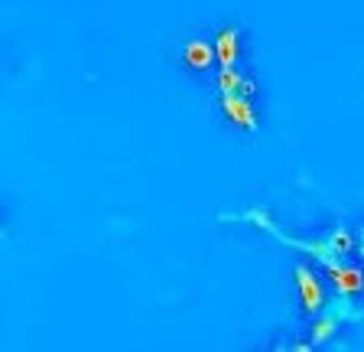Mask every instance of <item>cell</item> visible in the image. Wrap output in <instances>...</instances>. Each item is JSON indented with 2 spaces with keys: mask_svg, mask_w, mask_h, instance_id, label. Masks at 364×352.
I'll return each mask as SVG.
<instances>
[{
  "mask_svg": "<svg viewBox=\"0 0 364 352\" xmlns=\"http://www.w3.org/2000/svg\"><path fill=\"white\" fill-rule=\"evenodd\" d=\"M218 108L225 111L228 121L235 124L237 130H244V134H254V130L260 128L257 111H254L250 98H244V95H221V98H218Z\"/></svg>",
  "mask_w": 364,
  "mask_h": 352,
  "instance_id": "3957f363",
  "label": "cell"
},
{
  "mask_svg": "<svg viewBox=\"0 0 364 352\" xmlns=\"http://www.w3.org/2000/svg\"><path fill=\"white\" fill-rule=\"evenodd\" d=\"M215 53H218L221 69H235L241 62V30L237 26H221L215 33Z\"/></svg>",
  "mask_w": 364,
  "mask_h": 352,
  "instance_id": "8992f818",
  "label": "cell"
},
{
  "mask_svg": "<svg viewBox=\"0 0 364 352\" xmlns=\"http://www.w3.org/2000/svg\"><path fill=\"white\" fill-rule=\"evenodd\" d=\"M355 254H358V258H364V225L358 229V245H355Z\"/></svg>",
  "mask_w": 364,
  "mask_h": 352,
  "instance_id": "8fae6325",
  "label": "cell"
},
{
  "mask_svg": "<svg viewBox=\"0 0 364 352\" xmlns=\"http://www.w3.org/2000/svg\"><path fill=\"white\" fill-rule=\"evenodd\" d=\"M341 329V320L332 314V310H322V314L312 316V326H309V343H328V339L335 336Z\"/></svg>",
  "mask_w": 364,
  "mask_h": 352,
  "instance_id": "ba28073f",
  "label": "cell"
},
{
  "mask_svg": "<svg viewBox=\"0 0 364 352\" xmlns=\"http://www.w3.org/2000/svg\"><path fill=\"white\" fill-rule=\"evenodd\" d=\"M215 88H218V95H244V98L257 95L254 78L244 76L237 66H235V69H218V76H215Z\"/></svg>",
  "mask_w": 364,
  "mask_h": 352,
  "instance_id": "52a82bcc",
  "label": "cell"
},
{
  "mask_svg": "<svg viewBox=\"0 0 364 352\" xmlns=\"http://www.w3.org/2000/svg\"><path fill=\"white\" fill-rule=\"evenodd\" d=\"M221 222H250V225H257V229H264L270 238H277L280 245H287V248H293V252H303V254H309L312 261H318L322 268H335V264H341V254L335 252L332 245H328V238H318V242H306V238H296V235H287V232L280 229V225L270 219V212L267 209H260V206H254V209H244V212H221L218 215Z\"/></svg>",
  "mask_w": 364,
  "mask_h": 352,
  "instance_id": "6da1fadb",
  "label": "cell"
},
{
  "mask_svg": "<svg viewBox=\"0 0 364 352\" xmlns=\"http://www.w3.org/2000/svg\"><path fill=\"white\" fill-rule=\"evenodd\" d=\"M328 310H332L341 323H364V310L351 297H345V294H338L335 300H328Z\"/></svg>",
  "mask_w": 364,
  "mask_h": 352,
  "instance_id": "9c48e42d",
  "label": "cell"
},
{
  "mask_svg": "<svg viewBox=\"0 0 364 352\" xmlns=\"http://www.w3.org/2000/svg\"><path fill=\"white\" fill-rule=\"evenodd\" d=\"M326 238H328V245H332L335 252L341 254V258H348V254H355L358 235H351V232H348V225H332Z\"/></svg>",
  "mask_w": 364,
  "mask_h": 352,
  "instance_id": "30bf717a",
  "label": "cell"
},
{
  "mask_svg": "<svg viewBox=\"0 0 364 352\" xmlns=\"http://www.w3.org/2000/svg\"><path fill=\"white\" fill-rule=\"evenodd\" d=\"M293 277H296V287H299V304H303V314L306 316L322 314V310L328 306V291H326V284L318 281L316 271H312L309 264H296Z\"/></svg>",
  "mask_w": 364,
  "mask_h": 352,
  "instance_id": "7a4b0ae2",
  "label": "cell"
},
{
  "mask_svg": "<svg viewBox=\"0 0 364 352\" xmlns=\"http://www.w3.org/2000/svg\"><path fill=\"white\" fill-rule=\"evenodd\" d=\"M328 281H332L335 294H345V297H358V294H364V268L348 264V261H341V264L328 268Z\"/></svg>",
  "mask_w": 364,
  "mask_h": 352,
  "instance_id": "277c9868",
  "label": "cell"
},
{
  "mask_svg": "<svg viewBox=\"0 0 364 352\" xmlns=\"http://www.w3.org/2000/svg\"><path fill=\"white\" fill-rule=\"evenodd\" d=\"M182 62H186V69L192 72H208L218 62V53H215V39H189L186 46H182Z\"/></svg>",
  "mask_w": 364,
  "mask_h": 352,
  "instance_id": "5b68a950",
  "label": "cell"
}]
</instances>
